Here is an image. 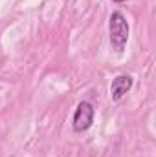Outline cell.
Instances as JSON below:
<instances>
[{
  "instance_id": "cell-1",
  "label": "cell",
  "mask_w": 156,
  "mask_h": 157,
  "mask_svg": "<svg viewBox=\"0 0 156 157\" xmlns=\"http://www.w3.org/2000/svg\"><path fill=\"white\" fill-rule=\"evenodd\" d=\"M109 33H110V46H112V49H116L117 53H121L125 49V46H127V40H129V22H127L125 15L121 11H114L110 15Z\"/></svg>"
},
{
  "instance_id": "cell-2",
  "label": "cell",
  "mask_w": 156,
  "mask_h": 157,
  "mask_svg": "<svg viewBox=\"0 0 156 157\" xmlns=\"http://www.w3.org/2000/svg\"><path fill=\"white\" fill-rule=\"evenodd\" d=\"M94 122V106L86 101L79 102L76 112H74V119H72V126H74V132L83 133L86 132Z\"/></svg>"
},
{
  "instance_id": "cell-3",
  "label": "cell",
  "mask_w": 156,
  "mask_h": 157,
  "mask_svg": "<svg viewBox=\"0 0 156 157\" xmlns=\"http://www.w3.org/2000/svg\"><path fill=\"white\" fill-rule=\"evenodd\" d=\"M132 88V77L130 75H117L110 84V97L112 101H121Z\"/></svg>"
},
{
  "instance_id": "cell-4",
  "label": "cell",
  "mask_w": 156,
  "mask_h": 157,
  "mask_svg": "<svg viewBox=\"0 0 156 157\" xmlns=\"http://www.w3.org/2000/svg\"><path fill=\"white\" fill-rule=\"evenodd\" d=\"M112 2H116V4H123V2H127V0H112Z\"/></svg>"
}]
</instances>
